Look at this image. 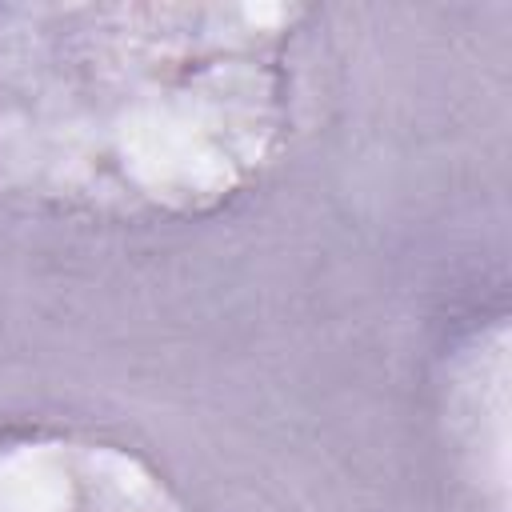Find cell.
I'll return each mask as SVG.
<instances>
[{"instance_id": "2", "label": "cell", "mask_w": 512, "mask_h": 512, "mask_svg": "<svg viewBox=\"0 0 512 512\" xmlns=\"http://www.w3.org/2000/svg\"><path fill=\"white\" fill-rule=\"evenodd\" d=\"M0 512H188L124 444L20 428L0 432Z\"/></svg>"}, {"instance_id": "1", "label": "cell", "mask_w": 512, "mask_h": 512, "mask_svg": "<svg viewBox=\"0 0 512 512\" xmlns=\"http://www.w3.org/2000/svg\"><path fill=\"white\" fill-rule=\"evenodd\" d=\"M0 32V176L112 216L204 212L284 140L300 8H28Z\"/></svg>"}]
</instances>
